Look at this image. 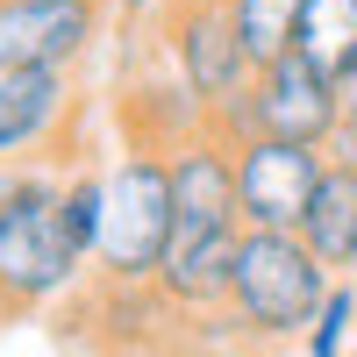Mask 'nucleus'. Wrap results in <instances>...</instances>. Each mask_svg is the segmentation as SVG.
<instances>
[{
    "label": "nucleus",
    "instance_id": "ddd939ff",
    "mask_svg": "<svg viewBox=\"0 0 357 357\" xmlns=\"http://www.w3.org/2000/svg\"><path fill=\"white\" fill-rule=\"evenodd\" d=\"M293 50H307L314 65H343V57L357 50V0H307V15H301V43Z\"/></svg>",
    "mask_w": 357,
    "mask_h": 357
},
{
    "label": "nucleus",
    "instance_id": "20e7f679",
    "mask_svg": "<svg viewBox=\"0 0 357 357\" xmlns=\"http://www.w3.org/2000/svg\"><path fill=\"white\" fill-rule=\"evenodd\" d=\"M158 57H165V72L186 79L207 107L229 100V93H243V86L257 79L243 36H236L229 0H165V15H158Z\"/></svg>",
    "mask_w": 357,
    "mask_h": 357
},
{
    "label": "nucleus",
    "instance_id": "6e6552de",
    "mask_svg": "<svg viewBox=\"0 0 357 357\" xmlns=\"http://www.w3.org/2000/svg\"><path fill=\"white\" fill-rule=\"evenodd\" d=\"M250 93H257L264 136H293V143H321V151H329V136L343 129L336 72L314 65L307 50H286V57H272V65H257Z\"/></svg>",
    "mask_w": 357,
    "mask_h": 357
},
{
    "label": "nucleus",
    "instance_id": "9b49d317",
    "mask_svg": "<svg viewBox=\"0 0 357 357\" xmlns=\"http://www.w3.org/2000/svg\"><path fill=\"white\" fill-rule=\"evenodd\" d=\"M122 129L136 143H158V151H172V143H186L207 129V100L193 93L186 79H151V86H129L122 93Z\"/></svg>",
    "mask_w": 357,
    "mask_h": 357
},
{
    "label": "nucleus",
    "instance_id": "423d86ee",
    "mask_svg": "<svg viewBox=\"0 0 357 357\" xmlns=\"http://www.w3.org/2000/svg\"><path fill=\"white\" fill-rule=\"evenodd\" d=\"M79 86L57 65H0V165H36L65 151Z\"/></svg>",
    "mask_w": 357,
    "mask_h": 357
},
{
    "label": "nucleus",
    "instance_id": "f257e3e1",
    "mask_svg": "<svg viewBox=\"0 0 357 357\" xmlns=\"http://www.w3.org/2000/svg\"><path fill=\"white\" fill-rule=\"evenodd\" d=\"M57 200H65V165L57 158L22 165V186L0 215V321L43 314L93 279V257L72 243Z\"/></svg>",
    "mask_w": 357,
    "mask_h": 357
},
{
    "label": "nucleus",
    "instance_id": "dca6fc26",
    "mask_svg": "<svg viewBox=\"0 0 357 357\" xmlns=\"http://www.w3.org/2000/svg\"><path fill=\"white\" fill-rule=\"evenodd\" d=\"M207 129H215V136L229 143V151H236V143H250V136H264V122H257V93L243 86V93L215 100V107H207Z\"/></svg>",
    "mask_w": 357,
    "mask_h": 357
},
{
    "label": "nucleus",
    "instance_id": "2eb2a0df",
    "mask_svg": "<svg viewBox=\"0 0 357 357\" xmlns=\"http://www.w3.org/2000/svg\"><path fill=\"white\" fill-rule=\"evenodd\" d=\"M350 343H357V279H336L301 336V357H350Z\"/></svg>",
    "mask_w": 357,
    "mask_h": 357
},
{
    "label": "nucleus",
    "instance_id": "6ab92c4d",
    "mask_svg": "<svg viewBox=\"0 0 357 357\" xmlns=\"http://www.w3.org/2000/svg\"><path fill=\"white\" fill-rule=\"evenodd\" d=\"M114 8H122V22H158L165 0H114Z\"/></svg>",
    "mask_w": 357,
    "mask_h": 357
},
{
    "label": "nucleus",
    "instance_id": "9d476101",
    "mask_svg": "<svg viewBox=\"0 0 357 357\" xmlns=\"http://www.w3.org/2000/svg\"><path fill=\"white\" fill-rule=\"evenodd\" d=\"M301 243L336 279H357V172L350 165L329 158V172H321V186H314L307 215H301Z\"/></svg>",
    "mask_w": 357,
    "mask_h": 357
},
{
    "label": "nucleus",
    "instance_id": "0eeeda50",
    "mask_svg": "<svg viewBox=\"0 0 357 357\" xmlns=\"http://www.w3.org/2000/svg\"><path fill=\"white\" fill-rule=\"evenodd\" d=\"M107 0H0V65L79 72L100 43Z\"/></svg>",
    "mask_w": 357,
    "mask_h": 357
},
{
    "label": "nucleus",
    "instance_id": "4468645a",
    "mask_svg": "<svg viewBox=\"0 0 357 357\" xmlns=\"http://www.w3.org/2000/svg\"><path fill=\"white\" fill-rule=\"evenodd\" d=\"M65 229H72V243L93 257L100 250V222H107V172L100 165H72L65 172Z\"/></svg>",
    "mask_w": 357,
    "mask_h": 357
},
{
    "label": "nucleus",
    "instance_id": "f8f14e48",
    "mask_svg": "<svg viewBox=\"0 0 357 357\" xmlns=\"http://www.w3.org/2000/svg\"><path fill=\"white\" fill-rule=\"evenodd\" d=\"M229 15H236V36H243L250 65H272V57H286L301 43L307 0H229Z\"/></svg>",
    "mask_w": 357,
    "mask_h": 357
},
{
    "label": "nucleus",
    "instance_id": "a211bd4d",
    "mask_svg": "<svg viewBox=\"0 0 357 357\" xmlns=\"http://www.w3.org/2000/svg\"><path fill=\"white\" fill-rule=\"evenodd\" d=\"M336 93H343V114H357V50L336 65Z\"/></svg>",
    "mask_w": 357,
    "mask_h": 357
},
{
    "label": "nucleus",
    "instance_id": "7ed1b4c3",
    "mask_svg": "<svg viewBox=\"0 0 357 357\" xmlns=\"http://www.w3.org/2000/svg\"><path fill=\"white\" fill-rule=\"evenodd\" d=\"M100 172H107V222H100L93 279L151 286L158 264H165V250H172V229H178L172 151H158V143H136V136H129Z\"/></svg>",
    "mask_w": 357,
    "mask_h": 357
},
{
    "label": "nucleus",
    "instance_id": "412c9836",
    "mask_svg": "<svg viewBox=\"0 0 357 357\" xmlns=\"http://www.w3.org/2000/svg\"><path fill=\"white\" fill-rule=\"evenodd\" d=\"M350 357H357V343H350Z\"/></svg>",
    "mask_w": 357,
    "mask_h": 357
},
{
    "label": "nucleus",
    "instance_id": "f3484780",
    "mask_svg": "<svg viewBox=\"0 0 357 357\" xmlns=\"http://www.w3.org/2000/svg\"><path fill=\"white\" fill-rule=\"evenodd\" d=\"M329 158H336V165H350V172H357V114H343V129H336V136H329Z\"/></svg>",
    "mask_w": 357,
    "mask_h": 357
},
{
    "label": "nucleus",
    "instance_id": "aec40b11",
    "mask_svg": "<svg viewBox=\"0 0 357 357\" xmlns=\"http://www.w3.org/2000/svg\"><path fill=\"white\" fill-rule=\"evenodd\" d=\"M15 186H22V165H0V215H8V200H15Z\"/></svg>",
    "mask_w": 357,
    "mask_h": 357
},
{
    "label": "nucleus",
    "instance_id": "39448f33",
    "mask_svg": "<svg viewBox=\"0 0 357 357\" xmlns=\"http://www.w3.org/2000/svg\"><path fill=\"white\" fill-rule=\"evenodd\" d=\"M321 172H329L321 143H293V136L236 143V207H243V229H301Z\"/></svg>",
    "mask_w": 357,
    "mask_h": 357
},
{
    "label": "nucleus",
    "instance_id": "1a4fd4ad",
    "mask_svg": "<svg viewBox=\"0 0 357 357\" xmlns=\"http://www.w3.org/2000/svg\"><path fill=\"white\" fill-rule=\"evenodd\" d=\"M172 193H178V229H186V236H229V229H243V207H236V151L215 129L172 143Z\"/></svg>",
    "mask_w": 357,
    "mask_h": 357
},
{
    "label": "nucleus",
    "instance_id": "f03ea898",
    "mask_svg": "<svg viewBox=\"0 0 357 357\" xmlns=\"http://www.w3.org/2000/svg\"><path fill=\"white\" fill-rule=\"evenodd\" d=\"M329 286L336 272L301 243V229H243L229 279V329L243 343H301Z\"/></svg>",
    "mask_w": 357,
    "mask_h": 357
}]
</instances>
